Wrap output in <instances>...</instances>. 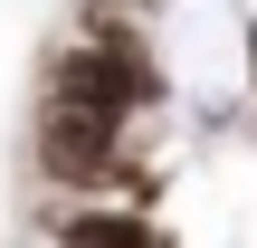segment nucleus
Instances as JSON below:
<instances>
[{
  "label": "nucleus",
  "mask_w": 257,
  "mask_h": 248,
  "mask_svg": "<svg viewBox=\"0 0 257 248\" xmlns=\"http://www.w3.org/2000/svg\"><path fill=\"white\" fill-rule=\"evenodd\" d=\"M38 182L86 191V201H105L114 182H134V162H124V115L38 96Z\"/></svg>",
  "instance_id": "f257e3e1"
},
{
  "label": "nucleus",
  "mask_w": 257,
  "mask_h": 248,
  "mask_svg": "<svg viewBox=\"0 0 257 248\" xmlns=\"http://www.w3.org/2000/svg\"><path fill=\"white\" fill-rule=\"evenodd\" d=\"M248 105H257V19H248Z\"/></svg>",
  "instance_id": "7ed1b4c3"
},
{
  "label": "nucleus",
  "mask_w": 257,
  "mask_h": 248,
  "mask_svg": "<svg viewBox=\"0 0 257 248\" xmlns=\"http://www.w3.org/2000/svg\"><path fill=\"white\" fill-rule=\"evenodd\" d=\"M57 248H172L162 220H143V210H114V201H76V210H57Z\"/></svg>",
  "instance_id": "f03ea898"
}]
</instances>
